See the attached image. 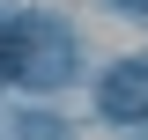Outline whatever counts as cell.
Listing matches in <instances>:
<instances>
[{"label":"cell","instance_id":"6da1fadb","mask_svg":"<svg viewBox=\"0 0 148 140\" xmlns=\"http://www.w3.org/2000/svg\"><path fill=\"white\" fill-rule=\"evenodd\" d=\"M0 67L22 74V81H37V88H52V81L74 74V37L59 30L52 15H22L15 30H8V44H0Z\"/></svg>","mask_w":148,"mask_h":140},{"label":"cell","instance_id":"7a4b0ae2","mask_svg":"<svg viewBox=\"0 0 148 140\" xmlns=\"http://www.w3.org/2000/svg\"><path fill=\"white\" fill-rule=\"evenodd\" d=\"M104 111L111 118H148V59H119L111 67V81H104Z\"/></svg>","mask_w":148,"mask_h":140},{"label":"cell","instance_id":"3957f363","mask_svg":"<svg viewBox=\"0 0 148 140\" xmlns=\"http://www.w3.org/2000/svg\"><path fill=\"white\" fill-rule=\"evenodd\" d=\"M22 140H67L59 118H22Z\"/></svg>","mask_w":148,"mask_h":140},{"label":"cell","instance_id":"277c9868","mask_svg":"<svg viewBox=\"0 0 148 140\" xmlns=\"http://www.w3.org/2000/svg\"><path fill=\"white\" fill-rule=\"evenodd\" d=\"M119 7H148V0H119Z\"/></svg>","mask_w":148,"mask_h":140}]
</instances>
